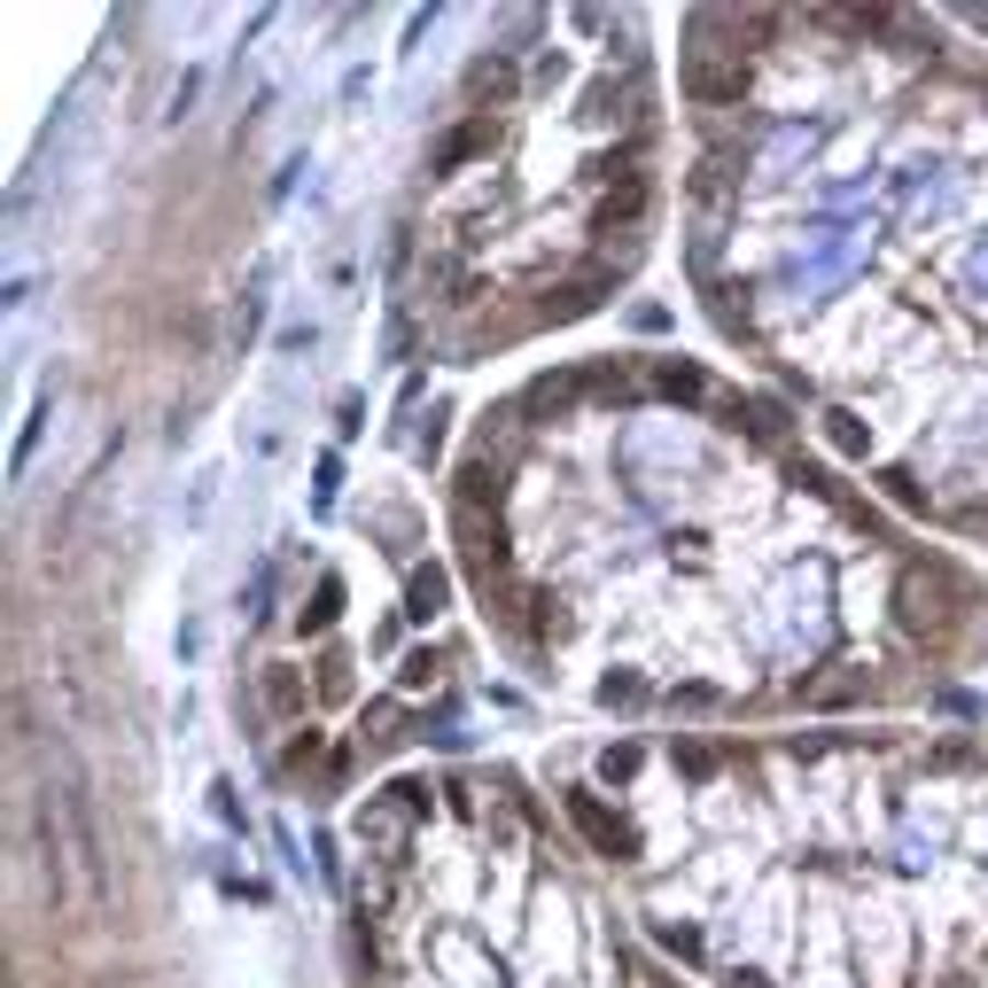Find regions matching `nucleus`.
Instances as JSON below:
<instances>
[{"label":"nucleus","instance_id":"nucleus-1","mask_svg":"<svg viewBox=\"0 0 988 988\" xmlns=\"http://www.w3.org/2000/svg\"><path fill=\"white\" fill-rule=\"evenodd\" d=\"M63 810H70V856L86 872V887H94V903L110 895V856H102V826H94V786H86L78 755H63Z\"/></svg>","mask_w":988,"mask_h":988},{"label":"nucleus","instance_id":"nucleus-2","mask_svg":"<svg viewBox=\"0 0 988 988\" xmlns=\"http://www.w3.org/2000/svg\"><path fill=\"white\" fill-rule=\"evenodd\" d=\"M569 818H576V826H584V833H592L607 856H631V849H639V841H631V826H622V818H607L592 794H569Z\"/></svg>","mask_w":988,"mask_h":988},{"label":"nucleus","instance_id":"nucleus-3","mask_svg":"<svg viewBox=\"0 0 988 988\" xmlns=\"http://www.w3.org/2000/svg\"><path fill=\"white\" fill-rule=\"evenodd\" d=\"M599 289H607V273H584V281H569V289H561V304H553V319H584V312L599 304Z\"/></svg>","mask_w":988,"mask_h":988},{"label":"nucleus","instance_id":"nucleus-4","mask_svg":"<svg viewBox=\"0 0 988 988\" xmlns=\"http://www.w3.org/2000/svg\"><path fill=\"white\" fill-rule=\"evenodd\" d=\"M483 141H491V125H460L452 141H436V156H428V164H436V171H452V164H460V156H475Z\"/></svg>","mask_w":988,"mask_h":988},{"label":"nucleus","instance_id":"nucleus-5","mask_svg":"<svg viewBox=\"0 0 988 988\" xmlns=\"http://www.w3.org/2000/svg\"><path fill=\"white\" fill-rule=\"evenodd\" d=\"M265 700H273V708H304V677L289 662H273V670H265Z\"/></svg>","mask_w":988,"mask_h":988},{"label":"nucleus","instance_id":"nucleus-6","mask_svg":"<svg viewBox=\"0 0 988 988\" xmlns=\"http://www.w3.org/2000/svg\"><path fill=\"white\" fill-rule=\"evenodd\" d=\"M335 607H343V584H335V576H319V592H312V607H304V631H327Z\"/></svg>","mask_w":988,"mask_h":988},{"label":"nucleus","instance_id":"nucleus-7","mask_svg":"<svg viewBox=\"0 0 988 988\" xmlns=\"http://www.w3.org/2000/svg\"><path fill=\"white\" fill-rule=\"evenodd\" d=\"M413 615H420V622L444 615V569H420V576H413Z\"/></svg>","mask_w":988,"mask_h":988},{"label":"nucleus","instance_id":"nucleus-8","mask_svg":"<svg viewBox=\"0 0 988 988\" xmlns=\"http://www.w3.org/2000/svg\"><path fill=\"white\" fill-rule=\"evenodd\" d=\"M654 382H662L670 397H700V367H677V358H662V367H654Z\"/></svg>","mask_w":988,"mask_h":988},{"label":"nucleus","instance_id":"nucleus-9","mask_svg":"<svg viewBox=\"0 0 988 988\" xmlns=\"http://www.w3.org/2000/svg\"><path fill=\"white\" fill-rule=\"evenodd\" d=\"M631 771H639V748H607L599 755V778H631Z\"/></svg>","mask_w":988,"mask_h":988},{"label":"nucleus","instance_id":"nucleus-10","mask_svg":"<svg viewBox=\"0 0 988 988\" xmlns=\"http://www.w3.org/2000/svg\"><path fill=\"white\" fill-rule=\"evenodd\" d=\"M599 700H607V708H631V700H639V677H607Z\"/></svg>","mask_w":988,"mask_h":988},{"label":"nucleus","instance_id":"nucleus-11","mask_svg":"<svg viewBox=\"0 0 988 988\" xmlns=\"http://www.w3.org/2000/svg\"><path fill=\"white\" fill-rule=\"evenodd\" d=\"M405 685H436V654H413L405 662Z\"/></svg>","mask_w":988,"mask_h":988},{"label":"nucleus","instance_id":"nucleus-12","mask_svg":"<svg viewBox=\"0 0 988 988\" xmlns=\"http://www.w3.org/2000/svg\"><path fill=\"white\" fill-rule=\"evenodd\" d=\"M732 988H763V980H755V973H740V980H732Z\"/></svg>","mask_w":988,"mask_h":988}]
</instances>
